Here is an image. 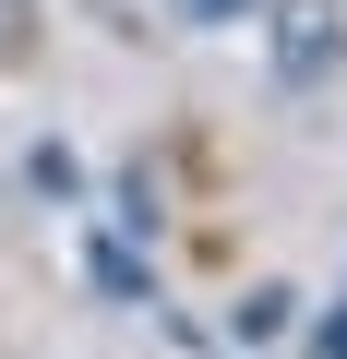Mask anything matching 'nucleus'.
I'll return each instance as SVG.
<instances>
[{
    "label": "nucleus",
    "mask_w": 347,
    "mask_h": 359,
    "mask_svg": "<svg viewBox=\"0 0 347 359\" xmlns=\"http://www.w3.org/2000/svg\"><path fill=\"white\" fill-rule=\"evenodd\" d=\"M264 48H275V84L311 96L347 60V13H335V0H264Z\"/></svg>",
    "instance_id": "obj_1"
},
{
    "label": "nucleus",
    "mask_w": 347,
    "mask_h": 359,
    "mask_svg": "<svg viewBox=\"0 0 347 359\" xmlns=\"http://www.w3.org/2000/svg\"><path fill=\"white\" fill-rule=\"evenodd\" d=\"M84 276H96L108 299H144V311H156V264H144L132 240H96V252H84Z\"/></svg>",
    "instance_id": "obj_2"
},
{
    "label": "nucleus",
    "mask_w": 347,
    "mask_h": 359,
    "mask_svg": "<svg viewBox=\"0 0 347 359\" xmlns=\"http://www.w3.org/2000/svg\"><path fill=\"white\" fill-rule=\"evenodd\" d=\"M287 323H299V299H287V287H252V299L228 311V347H275Z\"/></svg>",
    "instance_id": "obj_3"
},
{
    "label": "nucleus",
    "mask_w": 347,
    "mask_h": 359,
    "mask_svg": "<svg viewBox=\"0 0 347 359\" xmlns=\"http://www.w3.org/2000/svg\"><path fill=\"white\" fill-rule=\"evenodd\" d=\"M25 180H36L48 204H84V156H72V144H36V156H25Z\"/></svg>",
    "instance_id": "obj_4"
},
{
    "label": "nucleus",
    "mask_w": 347,
    "mask_h": 359,
    "mask_svg": "<svg viewBox=\"0 0 347 359\" xmlns=\"http://www.w3.org/2000/svg\"><path fill=\"white\" fill-rule=\"evenodd\" d=\"M252 13H264V0H168V25H204V36L216 25H252Z\"/></svg>",
    "instance_id": "obj_5"
},
{
    "label": "nucleus",
    "mask_w": 347,
    "mask_h": 359,
    "mask_svg": "<svg viewBox=\"0 0 347 359\" xmlns=\"http://www.w3.org/2000/svg\"><path fill=\"white\" fill-rule=\"evenodd\" d=\"M36 25H48V0H0V60H25V48H36Z\"/></svg>",
    "instance_id": "obj_6"
},
{
    "label": "nucleus",
    "mask_w": 347,
    "mask_h": 359,
    "mask_svg": "<svg viewBox=\"0 0 347 359\" xmlns=\"http://www.w3.org/2000/svg\"><path fill=\"white\" fill-rule=\"evenodd\" d=\"M311 359H347V299H335V311L311 323Z\"/></svg>",
    "instance_id": "obj_7"
}]
</instances>
